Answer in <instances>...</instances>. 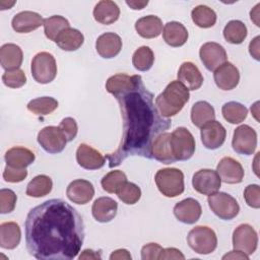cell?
<instances>
[{
	"label": "cell",
	"mask_w": 260,
	"mask_h": 260,
	"mask_svg": "<svg viewBox=\"0 0 260 260\" xmlns=\"http://www.w3.org/2000/svg\"><path fill=\"white\" fill-rule=\"evenodd\" d=\"M28 253L40 260H72L83 245L85 230L79 212L60 198L31 208L24 222Z\"/></svg>",
	"instance_id": "6da1fadb"
},
{
	"label": "cell",
	"mask_w": 260,
	"mask_h": 260,
	"mask_svg": "<svg viewBox=\"0 0 260 260\" xmlns=\"http://www.w3.org/2000/svg\"><path fill=\"white\" fill-rule=\"evenodd\" d=\"M119 104L123 120V133L118 148L107 155L109 167L121 165L129 156L152 158L154 140L171 127V120L164 118L154 102V95L136 75L131 87L114 94Z\"/></svg>",
	"instance_id": "7a4b0ae2"
},
{
	"label": "cell",
	"mask_w": 260,
	"mask_h": 260,
	"mask_svg": "<svg viewBox=\"0 0 260 260\" xmlns=\"http://www.w3.org/2000/svg\"><path fill=\"white\" fill-rule=\"evenodd\" d=\"M190 99L189 89L179 80L171 81L155 98V106L164 118L176 116Z\"/></svg>",
	"instance_id": "3957f363"
},
{
	"label": "cell",
	"mask_w": 260,
	"mask_h": 260,
	"mask_svg": "<svg viewBox=\"0 0 260 260\" xmlns=\"http://www.w3.org/2000/svg\"><path fill=\"white\" fill-rule=\"evenodd\" d=\"M154 181L158 191L166 197L174 198L185 190L184 174L177 168H165L156 172Z\"/></svg>",
	"instance_id": "277c9868"
},
{
	"label": "cell",
	"mask_w": 260,
	"mask_h": 260,
	"mask_svg": "<svg viewBox=\"0 0 260 260\" xmlns=\"http://www.w3.org/2000/svg\"><path fill=\"white\" fill-rule=\"evenodd\" d=\"M187 243L197 254L207 255L216 249L217 237L212 229L206 225H197L188 233Z\"/></svg>",
	"instance_id": "5b68a950"
},
{
	"label": "cell",
	"mask_w": 260,
	"mask_h": 260,
	"mask_svg": "<svg viewBox=\"0 0 260 260\" xmlns=\"http://www.w3.org/2000/svg\"><path fill=\"white\" fill-rule=\"evenodd\" d=\"M32 78L41 84L52 82L57 75V64L54 56L48 52L38 53L31 60Z\"/></svg>",
	"instance_id": "8992f818"
},
{
	"label": "cell",
	"mask_w": 260,
	"mask_h": 260,
	"mask_svg": "<svg viewBox=\"0 0 260 260\" xmlns=\"http://www.w3.org/2000/svg\"><path fill=\"white\" fill-rule=\"evenodd\" d=\"M170 143L176 160H188L195 152V139L185 127H178L171 133Z\"/></svg>",
	"instance_id": "52a82bcc"
},
{
	"label": "cell",
	"mask_w": 260,
	"mask_h": 260,
	"mask_svg": "<svg viewBox=\"0 0 260 260\" xmlns=\"http://www.w3.org/2000/svg\"><path fill=\"white\" fill-rule=\"evenodd\" d=\"M209 208L220 219L231 220L235 218L240 211L238 201L225 192H215L208 196Z\"/></svg>",
	"instance_id": "ba28073f"
},
{
	"label": "cell",
	"mask_w": 260,
	"mask_h": 260,
	"mask_svg": "<svg viewBox=\"0 0 260 260\" xmlns=\"http://www.w3.org/2000/svg\"><path fill=\"white\" fill-rule=\"evenodd\" d=\"M258 246V235L254 228L248 223H242L237 226L233 233L234 250L243 252L250 256Z\"/></svg>",
	"instance_id": "9c48e42d"
},
{
	"label": "cell",
	"mask_w": 260,
	"mask_h": 260,
	"mask_svg": "<svg viewBox=\"0 0 260 260\" xmlns=\"http://www.w3.org/2000/svg\"><path fill=\"white\" fill-rule=\"evenodd\" d=\"M37 140L45 151L52 154L62 152L67 143V139L59 126L44 127L38 133Z\"/></svg>",
	"instance_id": "30bf717a"
},
{
	"label": "cell",
	"mask_w": 260,
	"mask_h": 260,
	"mask_svg": "<svg viewBox=\"0 0 260 260\" xmlns=\"http://www.w3.org/2000/svg\"><path fill=\"white\" fill-rule=\"evenodd\" d=\"M233 149L244 155H251L257 147V133L249 125H240L233 134L232 140Z\"/></svg>",
	"instance_id": "8fae6325"
},
{
	"label": "cell",
	"mask_w": 260,
	"mask_h": 260,
	"mask_svg": "<svg viewBox=\"0 0 260 260\" xmlns=\"http://www.w3.org/2000/svg\"><path fill=\"white\" fill-rule=\"evenodd\" d=\"M192 185L195 191L202 195H211L221 187V180L216 171L202 169L197 171L192 178Z\"/></svg>",
	"instance_id": "7c38bea8"
},
{
	"label": "cell",
	"mask_w": 260,
	"mask_h": 260,
	"mask_svg": "<svg viewBox=\"0 0 260 260\" xmlns=\"http://www.w3.org/2000/svg\"><path fill=\"white\" fill-rule=\"evenodd\" d=\"M199 57L204 67L209 71H214L228 60L224 48L215 42L203 44L199 50Z\"/></svg>",
	"instance_id": "4fadbf2b"
},
{
	"label": "cell",
	"mask_w": 260,
	"mask_h": 260,
	"mask_svg": "<svg viewBox=\"0 0 260 260\" xmlns=\"http://www.w3.org/2000/svg\"><path fill=\"white\" fill-rule=\"evenodd\" d=\"M201 141L207 149H217L225 141L226 130L218 121H210L203 125L200 130Z\"/></svg>",
	"instance_id": "5bb4252c"
},
{
	"label": "cell",
	"mask_w": 260,
	"mask_h": 260,
	"mask_svg": "<svg viewBox=\"0 0 260 260\" xmlns=\"http://www.w3.org/2000/svg\"><path fill=\"white\" fill-rule=\"evenodd\" d=\"M216 172L220 180L226 184H239L245 175L242 165L231 156H224L219 160Z\"/></svg>",
	"instance_id": "9a60e30c"
},
{
	"label": "cell",
	"mask_w": 260,
	"mask_h": 260,
	"mask_svg": "<svg viewBox=\"0 0 260 260\" xmlns=\"http://www.w3.org/2000/svg\"><path fill=\"white\" fill-rule=\"evenodd\" d=\"M173 212L179 221L186 224H193L200 218L202 208L196 199L186 198L176 203Z\"/></svg>",
	"instance_id": "2e32d148"
},
{
	"label": "cell",
	"mask_w": 260,
	"mask_h": 260,
	"mask_svg": "<svg viewBox=\"0 0 260 260\" xmlns=\"http://www.w3.org/2000/svg\"><path fill=\"white\" fill-rule=\"evenodd\" d=\"M67 198L79 205L88 203L94 195V187L91 182L83 179H77L72 181L66 189Z\"/></svg>",
	"instance_id": "e0dca14e"
},
{
	"label": "cell",
	"mask_w": 260,
	"mask_h": 260,
	"mask_svg": "<svg viewBox=\"0 0 260 260\" xmlns=\"http://www.w3.org/2000/svg\"><path fill=\"white\" fill-rule=\"evenodd\" d=\"M213 78L219 89L232 90L239 84L240 72L234 64L225 62L214 70Z\"/></svg>",
	"instance_id": "ac0fdd59"
},
{
	"label": "cell",
	"mask_w": 260,
	"mask_h": 260,
	"mask_svg": "<svg viewBox=\"0 0 260 260\" xmlns=\"http://www.w3.org/2000/svg\"><path fill=\"white\" fill-rule=\"evenodd\" d=\"M77 164L85 170H98L105 166V156L88 144H79L76 150Z\"/></svg>",
	"instance_id": "d6986e66"
},
{
	"label": "cell",
	"mask_w": 260,
	"mask_h": 260,
	"mask_svg": "<svg viewBox=\"0 0 260 260\" xmlns=\"http://www.w3.org/2000/svg\"><path fill=\"white\" fill-rule=\"evenodd\" d=\"M95 50L102 58H114L122 50V40L115 32H105L96 39Z\"/></svg>",
	"instance_id": "ffe728a7"
},
{
	"label": "cell",
	"mask_w": 260,
	"mask_h": 260,
	"mask_svg": "<svg viewBox=\"0 0 260 260\" xmlns=\"http://www.w3.org/2000/svg\"><path fill=\"white\" fill-rule=\"evenodd\" d=\"M44 19L41 14L34 11H21L16 13L12 20V28L19 34H27L43 25Z\"/></svg>",
	"instance_id": "44dd1931"
},
{
	"label": "cell",
	"mask_w": 260,
	"mask_h": 260,
	"mask_svg": "<svg viewBox=\"0 0 260 260\" xmlns=\"http://www.w3.org/2000/svg\"><path fill=\"white\" fill-rule=\"evenodd\" d=\"M118 211V203L111 197H100L94 200L91 207L93 218L102 223H106L115 218Z\"/></svg>",
	"instance_id": "7402d4cb"
},
{
	"label": "cell",
	"mask_w": 260,
	"mask_h": 260,
	"mask_svg": "<svg viewBox=\"0 0 260 260\" xmlns=\"http://www.w3.org/2000/svg\"><path fill=\"white\" fill-rule=\"evenodd\" d=\"M177 76L178 80L182 84H184L189 90L199 89L204 81L198 67L190 61L182 63Z\"/></svg>",
	"instance_id": "603a6c76"
},
{
	"label": "cell",
	"mask_w": 260,
	"mask_h": 260,
	"mask_svg": "<svg viewBox=\"0 0 260 260\" xmlns=\"http://www.w3.org/2000/svg\"><path fill=\"white\" fill-rule=\"evenodd\" d=\"M4 159L6 166L15 169H25L35 161L36 155L30 149L26 147L14 146L5 152Z\"/></svg>",
	"instance_id": "cb8c5ba5"
},
{
	"label": "cell",
	"mask_w": 260,
	"mask_h": 260,
	"mask_svg": "<svg viewBox=\"0 0 260 260\" xmlns=\"http://www.w3.org/2000/svg\"><path fill=\"white\" fill-rule=\"evenodd\" d=\"M23 60V53L19 46L8 43L0 48V64L3 69H18Z\"/></svg>",
	"instance_id": "d4e9b609"
},
{
	"label": "cell",
	"mask_w": 260,
	"mask_h": 260,
	"mask_svg": "<svg viewBox=\"0 0 260 260\" xmlns=\"http://www.w3.org/2000/svg\"><path fill=\"white\" fill-rule=\"evenodd\" d=\"M187 28L178 21H169L162 29V39L171 47L177 48L183 46L188 40Z\"/></svg>",
	"instance_id": "484cf974"
},
{
	"label": "cell",
	"mask_w": 260,
	"mask_h": 260,
	"mask_svg": "<svg viewBox=\"0 0 260 260\" xmlns=\"http://www.w3.org/2000/svg\"><path fill=\"white\" fill-rule=\"evenodd\" d=\"M92 14L98 22L109 25L118 20L120 8L114 1L102 0L94 6Z\"/></svg>",
	"instance_id": "4316f807"
},
{
	"label": "cell",
	"mask_w": 260,
	"mask_h": 260,
	"mask_svg": "<svg viewBox=\"0 0 260 260\" xmlns=\"http://www.w3.org/2000/svg\"><path fill=\"white\" fill-rule=\"evenodd\" d=\"M170 138H171V133L165 132L154 140L151 147L152 158L166 165H170L177 161L172 151Z\"/></svg>",
	"instance_id": "83f0119b"
},
{
	"label": "cell",
	"mask_w": 260,
	"mask_h": 260,
	"mask_svg": "<svg viewBox=\"0 0 260 260\" xmlns=\"http://www.w3.org/2000/svg\"><path fill=\"white\" fill-rule=\"evenodd\" d=\"M135 30L144 39H154L162 31V21L156 15H146L135 22Z\"/></svg>",
	"instance_id": "f1b7e54d"
},
{
	"label": "cell",
	"mask_w": 260,
	"mask_h": 260,
	"mask_svg": "<svg viewBox=\"0 0 260 260\" xmlns=\"http://www.w3.org/2000/svg\"><path fill=\"white\" fill-rule=\"evenodd\" d=\"M21 239V231L18 223L5 221L0 224V247L2 249H15Z\"/></svg>",
	"instance_id": "f546056e"
},
{
	"label": "cell",
	"mask_w": 260,
	"mask_h": 260,
	"mask_svg": "<svg viewBox=\"0 0 260 260\" xmlns=\"http://www.w3.org/2000/svg\"><path fill=\"white\" fill-rule=\"evenodd\" d=\"M83 42L84 37L82 32L73 27L65 28L59 34V36L55 40L57 46L63 51L67 52H73L78 50L83 45Z\"/></svg>",
	"instance_id": "4dcf8cb0"
},
{
	"label": "cell",
	"mask_w": 260,
	"mask_h": 260,
	"mask_svg": "<svg viewBox=\"0 0 260 260\" xmlns=\"http://www.w3.org/2000/svg\"><path fill=\"white\" fill-rule=\"evenodd\" d=\"M215 119L214 108L206 101H198L191 108V121L192 123L201 128L206 123Z\"/></svg>",
	"instance_id": "1f68e13d"
},
{
	"label": "cell",
	"mask_w": 260,
	"mask_h": 260,
	"mask_svg": "<svg viewBox=\"0 0 260 260\" xmlns=\"http://www.w3.org/2000/svg\"><path fill=\"white\" fill-rule=\"evenodd\" d=\"M53 188L52 179L47 175H38L26 186V195L29 197L40 198L48 195Z\"/></svg>",
	"instance_id": "d6a6232c"
},
{
	"label": "cell",
	"mask_w": 260,
	"mask_h": 260,
	"mask_svg": "<svg viewBox=\"0 0 260 260\" xmlns=\"http://www.w3.org/2000/svg\"><path fill=\"white\" fill-rule=\"evenodd\" d=\"M248 29L246 24L241 20H231L223 28V38L233 45H239L247 38Z\"/></svg>",
	"instance_id": "836d02e7"
},
{
	"label": "cell",
	"mask_w": 260,
	"mask_h": 260,
	"mask_svg": "<svg viewBox=\"0 0 260 260\" xmlns=\"http://www.w3.org/2000/svg\"><path fill=\"white\" fill-rule=\"evenodd\" d=\"M193 22L201 28L212 27L216 22V13L213 9L206 5H198L191 11Z\"/></svg>",
	"instance_id": "e575fe53"
},
{
	"label": "cell",
	"mask_w": 260,
	"mask_h": 260,
	"mask_svg": "<svg viewBox=\"0 0 260 260\" xmlns=\"http://www.w3.org/2000/svg\"><path fill=\"white\" fill-rule=\"evenodd\" d=\"M221 114L231 124L242 123L248 115V109L238 102H228L221 108Z\"/></svg>",
	"instance_id": "d590c367"
},
{
	"label": "cell",
	"mask_w": 260,
	"mask_h": 260,
	"mask_svg": "<svg viewBox=\"0 0 260 260\" xmlns=\"http://www.w3.org/2000/svg\"><path fill=\"white\" fill-rule=\"evenodd\" d=\"M44 32L50 41L55 42L59 34L65 28L70 27L69 21L61 15H53L44 19Z\"/></svg>",
	"instance_id": "8d00e7d4"
},
{
	"label": "cell",
	"mask_w": 260,
	"mask_h": 260,
	"mask_svg": "<svg viewBox=\"0 0 260 260\" xmlns=\"http://www.w3.org/2000/svg\"><path fill=\"white\" fill-rule=\"evenodd\" d=\"M58 101L52 96H41L31 100L26 108L29 112L39 116H46L58 108Z\"/></svg>",
	"instance_id": "74e56055"
},
{
	"label": "cell",
	"mask_w": 260,
	"mask_h": 260,
	"mask_svg": "<svg viewBox=\"0 0 260 260\" xmlns=\"http://www.w3.org/2000/svg\"><path fill=\"white\" fill-rule=\"evenodd\" d=\"M136 75H127L124 73H118L108 78L106 81V89L111 94H116L131 87L135 81Z\"/></svg>",
	"instance_id": "f35d334b"
},
{
	"label": "cell",
	"mask_w": 260,
	"mask_h": 260,
	"mask_svg": "<svg viewBox=\"0 0 260 260\" xmlns=\"http://www.w3.org/2000/svg\"><path fill=\"white\" fill-rule=\"evenodd\" d=\"M154 62V54L147 46L139 47L132 56V64L138 71L149 70Z\"/></svg>",
	"instance_id": "ab89813d"
},
{
	"label": "cell",
	"mask_w": 260,
	"mask_h": 260,
	"mask_svg": "<svg viewBox=\"0 0 260 260\" xmlns=\"http://www.w3.org/2000/svg\"><path fill=\"white\" fill-rule=\"evenodd\" d=\"M126 182L127 176L125 173L120 170H114L103 177L101 185L106 192L113 194L116 193Z\"/></svg>",
	"instance_id": "60d3db41"
},
{
	"label": "cell",
	"mask_w": 260,
	"mask_h": 260,
	"mask_svg": "<svg viewBox=\"0 0 260 260\" xmlns=\"http://www.w3.org/2000/svg\"><path fill=\"white\" fill-rule=\"evenodd\" d=\"M117 196L119 199L128 205H133L137 203L141 197V190L140 188L132 183V182H126L117 192Z\"/></svg>",
	"instance_id": "b9f144b4"
},
{
	"label": "cell",
	"mask_w": 260,
	"mask_h": 260,
	"mask_svg": "<svg viewBox=\"0 0 260 260\" xmlns=\"http://www.w3.org/2000/svg\"><path fill=\"white\" fill-rule=\"evenodd\" d=\"M3 83L10 88H19L26 83V76L20 68L7 70L2 75Z\"/></svg>",
	"instance_id": "7bdbcfd3"
},
{
	"label": "cell",
	"mask_w": 260,
	"mask_h": 260,
	"mask_svg": "<svg viewBox=\"0 0 260 260\" xmlns=\"http://www.w3.org/2000/svg\"><path fill=\"white\" fill-rule=\"evenodd\" d=\"M17 196L11 189L0 190V213L6 214L14 210Z\"/></svg>",
	"instance_id": "ee69618b"
},
{
	"label": "cell",
	"mask_w": 260,
	"mask_h": 260,
	"mask_svg": "<svg viewBox=\"0 0 260 260\" xmlns=\"http://www.w3.org/2000/svg\"><path fill=\"white\" fill-rule=\"evenodd\" d=\"M244 199L252 208H260V187L257 184L248 185L244 190Z\"/></svg>",
	"instance_id": "f6af8a7d"
},
{
	"label": "cell",
	"mask_w": 260,
	"mask_h": 260,
	"mask_svg": "<svg viewBox=\"0 0 260 260\" xmlns=\"http://www.w3.org/2000/svg\"><path fill=\"white\" fill-rule=\"evenodd\" d=\"M59 128L61 129V131L63 132V134L65 135L67 142L72 141L78 132V126L77 123L75 121V119H73L72 117H66L64 118L60 124H59Z\"/></svg>",
	"instance_id": "bcb514c9"
},
{
	"label": "cell",
	"mask_w": 260,
	"mask_h": 260,
	"mask_svg": "<svg viewBox=\"0 0 260 260\" xmlns=\"http://www.w3.org/2000/svg\"><path fill=\"white\" fill-rule=\"evenodd\" d=\"M27 176L26 169H15L6 166L3 172V179L8 183H19L22 182Z\"/></svg>",
	"instance_id": "7dc6e473"
},
{
	"label": "cell",
	"mask_w": 260,
	"mask_h": 260,
	"mask_svg": "<svg viewBox=\"0 0 260 260\" xmlns=\"http://www.w3.org/2000/svg\"><path fill=\"white\" fill-rule=\"evenodd\" d=\"M162 247L157 243H148L141 249L142 260H158L159 255L162 251Z\"/></svg>",
	"instance_id": "c3c4849f"
},
{
	"label": "cell",
	"mask_w": 260,
	"mask_h": 260,
	"mask_svg": "<svg viewBox=\"0 0 260 260\" xmlns=\"http://www.w3.org/2000/svg\"><path fill=\"white\" fill-rule=\"evenodd\" d=\"M166 259H181L184 260L185 256L184 254L177 248H166L162 249L158 260H166Z\"/></svg>",
	"instance_id": "681fc988"
},
{
	"label": "cell",
	"mask_w": 260,
	"mask_h": 260,
	"mask_svg": "<svg viewBox=\"0 0 260 260\" xmlns=\"http://www.w3.org/2000/svg\"><path fill=\"white\" fill-rule=\"evenodd\" d=\"M259 40H260V37L257 36L249 44V53L257 61L260 60V58H259Z\"/></svg>",
	"instance_id": "f907efd6"
},
{
	"label": "cell",
	"mask_w": 260,
	"mask_h": 260,
	"mask_svg": "<svg viewBox=\"0 0 260 260\" xmlns=\"http://www.w3.org/2000/svg\"><path fill=\"white\" fill-rule=\"evenodd\" d=\"M110 259L111 260H115V259H118V260H131L132 257L130 255V253L126 250V249H118V250H115L111 255H110Z\"/></svg>",
	"instance_id": "816d5d0a"
},
{
	"label": "cell",
	"mask_w": 260,
	"mask_h": 260,
	"mask_svg": "<svg viewBox=\"0 0 260 260\" xmlns=\"http://www.w3.org/2000/svg\"><path fill=\"white\" fill-rule=\"evenodd\" d=\"M79 260H83V259H93V260H98V259H101V254L96 251H93L91 249H85L82 251V253L79 255Z\"/></svg>",
	"instance_id": "f5cc1de1"
},
{
	"label": "cell",
	"mask_w": 260,
	"mask_h": 260,
	"mask_svg": "<svg viewBox=\"0 0 260 260\" xmlns=\"http://www.w3.org/2000/svg\"><path fill=\"white\" fill-rule=\"evenodd\" d=\"M222 259H244V260H249V256L244 254L243 252H240L238 250H233L230 253L225 254L222 256Z\"/></svg>",
	"instance_id": "db71d44e"
},
{
	"label": "cell",
	"mask_w": 260,
	"mask_h": 260,
	"mask_svg": "<svg viewBox=\"0 0 260 260\" xmlns=\"http://www.w3.org/2000/svg\"><path fill=\"white\" fill-rule=\"evenodd\" d=\"M126 4L133 10H141L148 4V1H126Z\"/></svg>",
	"instance_id": "11a10c76"
},
{
	"label": "cell",
	"mask_w": 260,
	"mask_h": 260,
	"mask_svg": "<svg viewBox=\"0 0 260 260\" xmlns=\"http://www.w3.org/2000/svg\"><path fill=\"white\" fill-rule=\"evenodd\" d=\"M259 7H260V3H258V4L253 8V10H251V12H250V18H251V20H252L257 26H260V24H259Z\"/></svg>",
	"instance_id": "9f6ffc18"
},
{
	"label": "cell",
	"mask_w": 260,
	"mask_h": 260,
	"mask_svg": "<svg viewBox=\"0 0 260 260\" xmlns=\"http://www.w3.org/2000/svg\"><path fill=\"white\" fill-rule=\"evenodd\" d=\"M258 105H259V102H256V103L251 107V112H252V114L254 115V117L256 118L257 121H259V118H258V116H257V114H258Z\"/></svg>",
	"instance_id": "6f0895ef"
}]
</instances>
